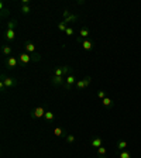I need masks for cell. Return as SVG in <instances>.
<instances>
[{
    "instance_id": "cell-6",
    "label": "cell",
    "mask_w": 141,
    "mask_h": 158,
    "mask_svg": "<svg viewBox=\"0 0 141 158\" xmlns=\"http://www.w3.org/2000/svg\"><path fill=\"white\" fill-rule=\"evenodd\" d=\"M45 109L43 107V106H37L35 109H34L33 112H31V118H41L45 116Z\"/></svg>"
},
{
    "instance_id": "cell-22",
    "label": "cell",
    "mask_w": 141,
    "mask_h": 158,
    "mask_svg": "<svg viewBox=\"0 0 141 158\" xmlns=\"http://www.w3.org/2000/svg\"><path fill=\"white\" fill-rule=\"evenodd\" d=\"M2 51H3V54H4L6 56H10V55H11V48H10L9 45H4Z\"/></svg>"
},
{
    "instance_id": "cell-15",
    "label": "cell",
    "mask_w": 141,
    "mask_h": 158,
    "mask_svg": "<svg viewBox=\"0 0 141 158\" xmlns=\"http://www.w3.org/2000/svg\"><path fill=\"white\" fill-rule=\"evenodd\" d=\"M127 147H128V144H127V141H124V140H118L117 145H116V148H117L118 151H124Z\"/></svg>"
},
{
    "instance_id": "cell-4",
    "label": "cell",
    "mask_w": 141,
    "mask_h": 158,
    "mask_svg": "<svg viewBox=\"0 0 141 158\" xmlns=\"http://www.w3.org/2000/svg\"><path fill=\"white\" fill-rule=\"evenodd\" d=\"M76 82H78V81H76V78L73 76V73H69V75L65 78V83H64V86H65L66 90H71V89L76 85Z\"/></svg>"
},
{
    "instance_id": "cell-16",
    "label": "cell",
    "mask_w": 141,
    "mask_h": 158,
    "mask_svg": "<svg viewBox=\"0 0 141 158\" xmlns=\"http://www.w3.org/2000/svg\"><path fill=\"white\" fill-rule=\"evenodd\" d=\"M20 11H21L24 16H27V14L31 11V6H30V4H23V6H21V9H20Z\"/></svg>"
},
{
    "instance_id": "cell-29",
    "label": "cell",
    "mask_w": 141,
    "mask_h": 158,
    "mask_svg": "<svg viewBox=\"0 0 141 158\" xmlns=\"http://www.w3.org/2000/svg\"><path fill=\"white\" fill-rule=\"evenodd\" d=\"M0 89H2V92H6V86H4V83L2 82V81H0Z\"/></svg>"
},
{
    "instance_id": "cell-14",
    "label": "cell",
    "mask_w": 141,
    "mask_h": 158,
    "mask_svg": "<svg viewBox=\"0 0 141 158\" xmlns=\"http://www.w3.org/2000/svg\"><path fill=\"white\" fill-rule=\"evenodd\" d=\"M102 103H103V106H105L106 109H113V106H114V102H113V99H110V98H105L102 100Z\"/></svg>"
},
{
    "instance_id": "cell-28",
    "label": "cell",
    "mask_w": 141,
    "mask_h": 158,
    "mask_svg": "<svg viewBox=\"0 0 141 158\" xmlns=\"http://www.w3.org/2000/svg\"><path fill=\"white\" fill-rule=\"evenodd\" d=\"M97 98H99V99H102V100H103V99L106 98L105 90H99V92H97Z\"/></svg>"
},
{
    "instance_id": "cell-19",
    "label": "cell",
    "mask_w": 141,
    "mask_h": 158,
    "mask_svg": "<svg viewBox=\"0 0 141 158\" xmlns=\"http://www.w3.org/2000/svg\"><path fill=\"white\" fill-rule=\"evenodd\" d=\"M118 158H131V152L124 150V151H120L118 152Z\"/></svg>"
},
{
    "instance_id": "cell-5",
    "label": "cell",
    "mask_w": 141,
    "mask_h": 158,
    "mask_svg": "<svg viewBox=\"0 0 141 158\" xmlns=\"http://www.w3.org/2000/svg\"><path fill=\"white\" fill-rule=\"evenodd\" d=\"M19 61H20V65L21 66H26V65H28L30 62H33V58H31V55H30L28 52H21L19 55Z\"/></svg>"
},
{
    "instance_id": "cell-13",
    "label": "cell",
    "mask_w": 141,
    "mask_h": 158,
    "mask_svg": "<svg viewBox=\"0 0 141 158\" xmlns=\"http://www.w3.org/2000/svg\"><path fill=\"white\" fill-rule=\"evenodd\" d=\"M90 145H92V147H95L96 150H97L99 147H102V145H103L102 138H100V137H93L92 140H90Z\"/></svg>"
},
{
    "instance_id": "cell-26",
    "label": "cell",
    "mask_w": 141,
    "mask_h": 158,
    "mask_svg": "<svg viewBox=\"0 0 141 158\" xmlns=\"http://www.w3.org/2000/svg\"><path fill=\"white\" fill-rule=\"evenodd\" d=\"M97 155H106V148L103 145L97 148Z\"/></svg>"
},
{
    "instance_id": "cell-9",
    "label": "cell",
    "mask_w": 141,
    "mask_h": 158,
    "mask_svg": "<svg viewBox=\"0 0 141 158\" xmlns=\"http://www.w3.org/2000/svg\"><path fill=\"white\" fill-rule=\"evenodd\" d=\"M24 48H26V52H28L30 55L35 54V45H34L31 41H26V43H24Z\"/></svg>"
},
{
    "instance_id": "cell-3",
    "label": "cell",
    "mask_w": 141,
    "mask_h": 158,
    "mask_svg": "<svg viewBox=\"0 0 141 158\" xmlns=\"http://www.w3.org/2000/svg\"><path fill=\"white\" fill-rule=\"evenodd\" d=\"M3 64L7 69H14L20 65V61H19V58H14V56H6Z\"/></svg>"
},
{
    "instance_id": "cell-1",
    "label": "cell",
    "mask_w": 141,
    "mask_h": 158,
    "mask_svg": "<svg viewBox=\"0 0 141 158\" xmlns=\"http://www.w3.org/2000/svg\"><path fill=\"white\" fill-rule=\"evenodd\" d=\"M0 81L4 83L6 89H11V88H16V86H17V81H16V79L11 78V76H6L4 73H2V75H0Z\"/></svg>"
},
{
    "instance_id": "cell-31",
    "label": "cell",
    "mask_w": 141,
    "mask_h": 158,
    "mask_svg": "<svg viewBox=\"0 0 141 158\" xmlns=\"http://www.w3.org/2000/svg\"><path fill=\"white\" fill-rule=\"evenodd\" d=\"M99 158H106V155H99Z\"/></svg>"
},
{
    "instance_id": "cell-20",
    "label": "cell",
    "mask_w": 141,
    "mask_h": 158,
    "mask_svg": "<svg viewBox=\"0 0 141 158\" xmlns=\"http://www.w3.org/2000/svg\"><path fill=\"white\" fill-rule=\"evenodd\" d=\"M75 86H76V89H79V90H82V89H85V88H86L85 82H83V79H81V81H78Z\"/></svg>"
},
{
    "instance_id": "cell-17",
    "label": "cell",
    "mask_w": 141,
    "mask_h": 158,
    "mask_svg": "<svg viewBox=\"0 0 141 158\" xmlns=\"http://www.w3.org/2000/svg\"><path fill=\"white\" fill-rule=\"evenodd\" d=\"M44 118H45L47 122H52L54 118H55V116H54V113L51 112V110H47V112H45V116H44Z\"/></svg>"
},
{
    "instance_id": "cell-8",
    "label": "cell",
    "mask_w": 141,
    "mask_h": 158,
    "mask_svg": "<svg viewBox=\"0 0 141 158\" xmlns=\"http://www.w3.org/2000/svg\"><path fill=\"white\" fill-rule=\"evenodd\" d=\"M93 47H95V43H93L90 38L83 40V41H82V48L85 49V51H92Z\"/></svg>"
},
{
    "instance_id": "cell-25",
    "label": "cell",
    "mask_w": 141,
    "mask_h": 158,
    "mask_svg": "<svg viewBox=\"0 0 141 158\" xmlns=\"http://www.w3.org/2000/svg\"><path fill=\"white\" fill-rule=\"evenodd\" d=\"M9 14H10V10L9 9H3V10H2V14H0V16H2V19H6Z\"/></svg>"
},
{
    "instance_id": "cell-18",
    "label": "cell",
    "mask_w": 141,
    "mask_h": 158,
    "mask_svg": "<svg viewBox=\"0 0 141 158\" xmlns=\"http://www.w3.org/2000/svg\"><path fill=\"white\" fill-rule=\"evenodd\" d=\"M17 27V20H9L7 21V30H14Z\"/></svg>"
},
{
    "instance_id": "cell-11",
    "label": "cell",
    "mask_w": 141,
    "mask_h": 158,
    "mask_svg": "<svg viewBox=\"0 0 141 158\" xmlns=\"http://www.w3.org/2000/svg\"><path fill=\"white\" fill-rule=\"evenodd\" d=\"M14 38H16V31H14V30H6L4 40L9 41V43H11V41H14Z\"/></svg>"
},
{
    "instance_id": "cell-10",
    "label": "cell",
    "mask_w": 141,
    "mask_h": 158,
    "mask_svg": "<svg viewBox=\"0 0 141 158\" xmlns=\"http://www.w3.org/2000/svg\"><path fill=\"white\" fill-rule=\"evenodd\" d=\"M89 35H90V30H89L86 26H83L82 28L79 30V37H81L82 40H88Z\"/></svg>"
},
{
    "instance_id": "cell-30",
    "label": "cell",
    "mask_w": 141,
    "mask_h": 158,
    "mask_svg": "<svg viewBox=\"0 0 141 158\" xmlns=\"http://www.w3.org/2000/svg\"><path fill=\"white\" fill-rule=\"evenodd\" d=\"M64 17H65V19H68V17H69V11H68V10H65V11H64Z\"/></svg>"
},
{
    "instance_id": "cell-27",
    "label": "cell",
    "mask_w": 141,
    "mask_h": 158,
    "mask_svg": "<svg viewBox=\"0 0 141 158\" xmlns=\"http://www.w3.org/2000/svg\"><path fill=\"white\" fill-rule=\"evenodd\" d=\"M83 82H85L86 88H88V86L90 85V82H92V78H90V76H85V78H83Z\"/></svg>"
},
{
    "instance_id": "cell-23",
    "label": "cell",
    "mask_w": 141,
    "mask_h": 158,
    "mask_svg": "<svg viewBox=\"0 0 141 158\" xmlns=\"http://www.w3.org/2000/svg\"><path fill=\"white\" fill-rule=\"evenodd\" d=\"M65 140H66V143H68V144H72V143H75V137H73L72 134H68Z\"/></svg>"
},
{
    "instance_id": "cell-7",
    "label": "cell",
    "mask_w": 141,
    "mask_h": 158,
    "mask_svg": "<svg viewBox=\"0 0 141 158\" xmlns=\"http://www.w3.org/2000/svg\"><path fill=\"white\" fill-rule=\"evenodd\" d=\"M64 83H65V78H64V76H56V75L51 76V85H54V86H62Z\"/></svg>"
},
{
    "instance_id": "cell-12",
    "label": "cell",
    "mask_w": 141,
    "mask_h": 158,
    "mask_svg": "<svg viewBox=\"0 0 141 158\" xmlns=\"http://www.w3.org/2000/svg\"><path fill=\"white\" fill-rule=\"evenodd\" d=\"M54 135H56V137H59V138H66L68 133H66L62 127H55L54 128Z\"/></svg>"
},
{
    "instance_id": "cell-21",
    "label": "cell",
    "mask_w": 141,
    "mask_h": 158,
    "mask_svg": "<svg viewBox=\"0 0 141 158\" xmlns=\"http://www.w3.org/2000/svg\"><path fill=\"white\" fill-rule=\"evenodd\" d=\"M66 28H68V23H65V21L58 23V30H59V31H65Z\"/></svg>"
},
{
    "instance_id": "cell-2",
    "label": "cell",
    "mask_w": 141,
    "mask_h": 158,
    "mask_svg": "<svg viewBox=\"0 0 141 158\" xmlns=\"http://www.w3.org/2000/svg\"><path fill=\"white\" fill-rule=\"evenodd\" d=\"M69 73H72V68H71V66H68V65H65V66H56V68L54 69V75H56V76H64V78H66Z\"/></svg>"
},
{
    "instance_id": "cell-24",
    "label": "cell",
    "mask_w": 141,
    "mask_h": 158,
    "mask_svg": "<svg viewBox=\"0 0 141 158\" xmlns=\"http://www.w3.org/2000/svg\"><path fill=\"white\" fill-rule=\"evenodd\" d=\"M73 33H75V30H73L72 27H68V28L65 30V34H66V35H68V37L73 35Z\"/></svg>"
}]
</instances>
